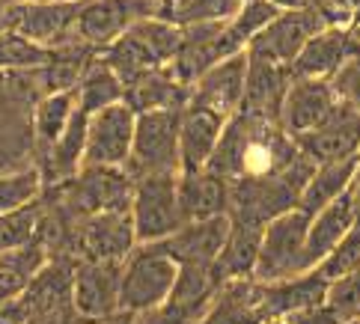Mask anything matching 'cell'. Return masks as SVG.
I'll return each instance as SVG.
<instances>
[{"instance_id": "f6af8a7d", "label": "cell", "mask_w": 360, "mask_h": 324, "mask_svg": "<svg viewBox=\"0 0 360 324\" xmlns=\"http://www.w3.org/2000/svg\"><path fill=\"white\" fill-rule=\"evenodd\" d=\"M352 205H354V217H357V223H360V167H357V173H354V181H352Z\"/></svg>"}, {"instance_id": "83f0119b", "label": "cell", "mask_w": 360, "mask_h": 324, "mask_svg": "<svg viewBox=\"0 0 360 324\" xmlns=\"http://www.w3.org/2000/svg\"><path fill=\"white\" fill-rule=\"evenodd\" d=\"M98 54L101 51L84 45L81 39H72V42L54 48L48 63L39 69L42 84H45V96L48 93H75Z\"/></svg>"}, {"instance_id": "8fae6325", "label": "cell", "mask_w": 360, "mask_h": 324, "mask_svg": "<svg viewBox=\"0 0 360 324\" xmlns=\"http://www.w3.org/2000/svg\"><path fill=\"white\" fill-rule=\"evenodd\" d=\"M328 24L325 18L319 15L313 6H304V9H286L268 24V27L259 33L250 42L248 54L253 57H262V60H271L277 66H292L298 54L307 48V42L321 33Z\"/></svg>"}, {"instance_id": "4fadbf2b", "label": "cell", "mask_w": 360, "mask_h": 324, "mask_svg": "<svg viewBox=\"0 0 360 324\" xmlns=\"http://www.w3.org/2000/svg\"><path fill=\"white\" fill-rule=\"evenodd\" d=\"M342 105L330 81H316V77H292L289 93L280 108V125L289 137L301 140L319 125L330 119V113Z\"/></svg>"}, {"instance_id": "3957f363", "label": "cell", "mask_w": 360, "mask_h": 324, "mask_svg": "<svg viewBox=\"0 0 360 324\" xmlns=\"http://www.w3.org/2000/svg\"><path fill=\"white\" fill-rule=\"evenodd\" d=\"M316 170L313 158H304L292 170L271 179H241L229 181V217L244 223L268 226L274 217L298 209L301 193Z\"/></svg>"}, {"instance_id": "8d00e7d4", "label": "cell", "mask_w": 360, "mask_h": 324, "mask_svg": "<svg viewBox=\"0 0 360 324\" xmlns=\"http://www.w3.org/2000/svg\"><path fill=\"white\" fill-rule=\"evenodd\" d=\"M316 271H319V274L325 277L328 283L342 280V277L354 274V271H360V223L337 244V247L328 253V259H325V262H321Z\"/></svg>"}, {"instance_id": "f1b7e54d", "label": "cell", "mask_w": 360, "mask_h": 324, "mask_svg": "<svg viewBox=\"0 0 360 324\" xmlns=\"http://www.w3.org/2000/svg\"><path fill=\"white\" fill-rule=\"evenodd\" d=\"M360 167V155L349 161H330V164H316V170L307 181V188L301 193L298 209L304 214H319L321 209H328L330 202H337L340 197H345L354 181V173Z\"/></svg>"}, {"instance_id": "30bf717a", "label": "cell", "mask_w": 360, "mask_h": 324, "mask_svg": "<svg viewBox=\"0 0 360 324\" xmlns=\"http://www.w3.org/2000/svg\"><path fill=\"white\" fill-rule=\"evenodd\" d=\"M158 0H84L75 36L84 45L105 51L134 24L155 18Z\"/></svg>"}, {"instance_id": "e0dca14e", "label": "cell", "mask_w": 360, "mask_h": 324, "mask_svg": "<svg viewBox=\"0 0 360 324\" xmlns=\"http://www.w3.org/2000/svg\"><path fill=\"white\" fill-rule=\"evenodd\" d=\"M233 229V217H209V220H188L170 238L158 241V247L176 259L179 265H214Z\"/></svg>"}, {"instance_id": "d6a6232c", "label": "cell", "mask_w": 360, "mask_h": 324, "mask_svg": "<svg viewBox=\"0 0 360 324\" xmlns=\"http://www.w3.org/2000/svg\"><path fill=\"white\" fill-rule=\"evenodd\" d=\"M45 197V179L39 167H21V170H0V214L18 212Z\"/></svg>"}, {"instance_id": "9a60e30c", "label": "cell", "mask_w": 360, "mask_h": 324, "mask_svg": "<svg viewBox=\"0 0 360 324\" xmlns=\"http://www.w3.org/2000/svg\"><path fill=\"white\" fill-rule=\"evenodd\" d=\"M122 265L125 262H93V259H81L75 265L72 301L81 316L89 321H108L122 313Z\"/></svg>"}, {"instance_id": "ab89813d", "label": "cell", "mask_w": 360, "mask_h": 324, "mask_svg": "<svg viewBox=\"0 0 360 324\" xmlns=\"http://www.w3.org/2000/svg\"><path fill=\"white\" fill-rule=\"evenodd\" d=\"M330 84H333L337 96L345 101V105H352L354 110H360V48L354 51V57L330 77Z\"/></svg>"}, {"instance_id": "7a4b0ae2", "label": "cell", "mask_w": 360, "mask_h": 324, "mask_svg": "<svg viewBox=\"0 0 360 324\" xmlns=\"http://www.w3.org/2000/svg\"><path fill=\"white\" fill-rule=\"evenodd\" d=\"M42 200L72 223L105 212H131L134 176L125 167H84L75 179L45 188Z\"/></svg>"}, {"instance_id": "ba28073f", "label": "cell", "mask_w": 360, "mask_h": 324, "mask_svg": "<svg viewBox=\"0 0 360 324\" xmlns=\"http://www.w3.org/2000/svg\"><path fill=\"white\" fill-rule=\"evenodd\" d=\"M307 232H310V214L292 209L274 217L262 232L259 265H256L253 280L277 283L307 274Z\"/></svg>"}, {"instance_id": "5bb4252c", "label": "cell", "mask_w": 360, "mask_h": 324, "mask_svg": "<svg viewBox=\"0 0 360 324\" xmlns=\"http://www.w3.org/2000/svg\"><path fill=\"white\" fill-rule=\"evenodd\" d=\"M81 4H21V6H9V18H6V30L18 33L24 39H30L39 48L54 51L60 45L72 42L75 27H78V15H81Z\"/></svg>"}, {"instance_id": "d4e9b609", "label": "cell", "mask_w": 360, "mask_h": 324, "mask_svg": "<svg viewBox=\"0 0 360 324\" xmlns=\"http://www.w3.org/2000/svg\"><path fill=\"white\" fill-rule=\"evenodd\" d=\"M357 226L352 193H345L337 202H330L328 209H321L319 214L310 217V232H307V268L316 271L328 259V253L349 235Z\"/></svg>"}, {"instance_id": "4316f807", "label": "cell", "mask_w": 360, "mask_h": 324, "mask_svg": "<svg viewBox=\"0 0 360 324\" xmlns=\"http://www.w3.org/2000/svg\"><path fill=\"white\" fill-rule=\"evenodd\" d=\"M262 232H265V226L244 223V220H233L229 238H226L224 250H221V256H217V262H214L217 277H221L224 283L253 280L256 265H259Z\"/></svg>"}, {"instance_id": "7bdbcfd3", "label": "cell", "mask_w": 360, "mask_h": 324, "mask_svg": "<svg viewBox=\"0 0 360 324\" xmlns=\"http://www.w3.org/2000/svg\"><path fill=\"white\" fill-rule=\"evenodd\" d=\"M292 321H295V324H345V318H340L328 304H321V306H316V309H307V313L295 316Z\"/></svg>"}, {"instance_id": "484cf974", "label": "cell", "mask_w": 360, "mask_h": 324, "mask_svg": "<svg viewBox=\"0 0 360 324\" xmlns=\"http://www.w3.org/2000/svg\"><path fill=\"white\" fill-rule=\"evenodd\" d=\"M200 324H268L262 316V283L233 280L224 283L209 313Z\"/></svg>"}, {"instance_id": "7dc6e473", "label": "cell", "mask_w": 360, "mask_h": 324, "mask_svg": "<svg viewBox=\"0 0 360 324\" xmlns=\"http://www.w3.org/2000/svg\"><path fill=\"white\" fill-rule=\"evenodd\" d=\"M6 6H21V4H81V0H4Z\"/></svg>"}, {"instance_id": "277c9868", "label": "cell", "mask_w": 360, "mask_h": 324, "mask_svg": "<svg viewBox=\"0 0 360 324\" xmlns=\"http://www.w3.org/2000/svg\"><path fill=\"white\" fill-rule=\"evenodd\" d=\"M179 51H182V30L161 18H146V21L134 24L125 36H120L110 48L101 51V60H105L128 86L131 81H137L140 74H146L152 69L173 66Z\"/></svg>"}, {"instance_id": "681fc988", "label": "cell", "mask_w": 360, "mask_h": 324, "mask_svg": "<svg viewBox=\"0 0 360 324\" xmlns=\"http://www.w3.org/2000/svg\"><path fill=\"white\" fill-rule=\"evenodd\" d=\"M268 324H295L292 318H277V321H268Z\"/></svg>"}, {"instance_id": "60d3db41", "label": "cell", "mask_w": 360, "mask_h": 324, "mask_svg": "<svg viewBox=\"0 0 360 324\" xmlns=\"http://www.w3.org/2000/svg\"><path fill=\"white\" fill-rule=\"evenodd\" d=\"M307 6H313L328 27H352L360 0H307Z\"/></svg>"}, {"instance_id": "52a82bcc", "label": "cell", "mask_w": 360, "mask_h": 324, "mask_svg": "<svg viewBox=\"0 0 360 324\" xmlns=\"http://www.w3.org/2000/svg\"><path fill=\"white\" fill-rule=\"evenodd\" d=\"M179 128L182 110H152L137 113V131L131 146V161L125 170L137 179L182 173V155H179Z\"/></svg>"}, {"instance_id": "d6986e66", "label": "cell", "mask_w": 360, "mask_h": 324, "mask_svg": "<svg viewBox=\"0 0 360 324\" xmlns=\"http://www.w3.org/2000/svg\"><path fill=\"white\" fill-rule=\"evenodd\" d=\"M328 286L330 283L319 274V271H307V274L277 280V283H262V316L265 321L277 318H295L316 309L328 301Z\"/></svg>"}, {"instance_id": "6da1fadb", "label": "cell", "mask_w": 360, "mask_h": 324, "mask_svg": "<svg viewBox=\"0 0 360 324\" xmlns=\"http://www.w3.org/2000/svg\"><path fill=\"white\" fill-rule=\"evenodd\" d=\"M304 158L298 140L283 131V125L262 116L238 110L226 122L209 170L226 181L241 179H271L292 170Z\"/></svg>"}, {"instance_id": "ee69618b", "label": "cell", "mask_w": 360, "mask_h": 324, "mask_svg": "<svg viewBox=\"0 0 360 324\" xmlns=\"http://www.w3.org/2000/svg\"><path fill=\"white\" fill-rule=\"evenodd\" d=\"M24 289H18L15 286V283H12L9 277H4V274H0V306H4L6 301H12V297H18Z\"/></svg>"}, {"instance_id": "8992f818", "label": "cell", "mask_w": 360, "mask_h": 324, "mask_svg": "<svg viewBox=\"0 0 360 324\" xmlns=\"http://www.w3.org/2000/svg\"><path fill=\"white\" fill-rule=\"evenodd\" d=\"M179 280V262L167 256L158 244H140L122 265V313H146L152 306L170 301Z\"/></svg>"}, {"instance_id": "5b68a950", "label": "cell", "mask_w": 360, "mask_h": 324, "mask_svg": "<svg viewBox=\"0 0 360 324\" xmlns=\"http://www.w3.org/2000/svg\"><path fill=\"white\" fill-rule=\"evenodd\" d=\"M140 247L131 212H105L69 223L54 256L93 259V262H125Z\"/></svg>"}, {"instance_id": "44dd1931", "label": "cell", "mask_w": 360, "mask_h": 324, "mask_svg": "<svg viewBox=\"0 0 360 324\" xmlns=\"http://www.w3.org/2000/svg\"><path fill=\"white\" fill-rule=\"evenodd\" d=\"M289 84H292V72L286 66L248 54V86H244L241 110L280 122V108L289 93Z\"/></svg>"}, {"instance_id": "4dcf8cb0", "label": "cell", "mask_w": 360, "mask_h": 324, "mask_svg": "<svg viewBox=\"0 0 360 324\" xmlns=\"http://www.w3.org/2000/svg\"><path fill=\"white\" fill-rule=\"evenodd\" d=\"M78 110L93 116L98 110H108L113 105H122L125 101V84L122 77L113 72L105 60H101V54L96 57V63L86 69L84 81L78 84Z\"/></svg>"}, {"instance_id": "7c38bea8", "label": "cell", "mask_w": 360, "mask_h": 324, "mask_svg": "<svg viewBox=\"0 0 360 324\" xmlns=\"http://www.w3.org/2000/svg\"><path fill=\"white\" fill-rule=\"evenodd\" d=\"M137 131V113L122 101L89 116L84 167H128Z\"/></svg>"}, {"instance_id": "bcb514c9", "label": "cell", "mask_w": 360, "mask_h": 324, "mask_svg": "<svg viewBox=\"0 0 360 324\" xmlns=\"http://www.w3.org/2000/svg\"><path fill=\"white\" fill-rule=\"evenodd\" d=\"M268 4H274L280 12H286V9H304L307 0H268Z\"/></svg>"}, {"instance_id": "603a6c76", "label": "cell", "mask_w": 360, "mask_h": 324, "mask_svg": "<svg viewBox=\"0 0 360 324\" xmlns=\"http://www.w3.org/2000/svg\"><path fill=\"white\" fill-rule=\"evenodd\" d=\"M191 101V86L173 74L170 66L152 69L125 86V105L134 113L152 110H185Z\"/></svg>"}, {"instance_id": "d590c367", "label": "cell", "mask_w": 360, "mask_h": 324, "mask_svg": "<svg viewBox=\"0 0 360 324\" xmlns=\"http://www.w3.org/2000/svg\"><path fill=\"white\" fill-rule=\"evenodd\" d=\"M51 57L48 48H39L30 39H24L18 33H0V72H30L42 69Z\"/></svg>"}, {"instance_id": "836d02e7", "label": "cell", "mask_w": 360, "mask_h": 324, "mask_svg": "<svg viewBox=\"0 0 360 324\" xmlns=\"http://www.w3.org/2000/svg\"><path fill=\"white\" fill-rule=\"evenodd\" d=\"M42 223H45L42 200L33 205H24L18 212L0 214V250H15V247H24V244L39 241Z\"/></svg>"}, {"instance_id": "816d5d0a", "label": "cell", "mask_w": 360, "mask_h": 324, "mask_svg": "<svg viewBox=\"0 0 360 324\" xmlns=\"http://www.w3.org/2000/svg\"><path fill=\"white\" fill-rule=\"evenodd\" d=\"M241 4H250V0H241Z\"/></svg>"}, {"instance_id": "7402d4cb", "label": "cell", "mask_w": 360, "mask_h": 324, "mask_svg": "<svg viewBox=\"0 0 360 324\" xmlns=\"http://www.w3.org/2000/svg\"><path fill=\"white\" fill-rule=\"evenodd\" d=\"M229 119L212 110L188 105L182 110V128H179V155H182V173L205 170L212 155L221 143V134Z\"/></svg>"}, {"instance_id": "f907efd6", "label": "cell", "mask_w": 360, "mask_h": 324, "mask_svg": "<svg viewBox=\"0 0 360 324\" xmlns=\"http://www.w3.org/2000/svg\"><path fill=\"white\" fill-rule=\"evenodd\" d=\"M345 324H360V318H352V321H345Z\"/></svg>"}, {"instance_id": "9c48e42d", "label": "cell", "mask_w": 360, "mask_h": 324, "mask_svg": "<svg viewBox=\"0 0 360 324\" xmlns=\"http://www.w3.org/2000/svg\"><path fill=\"white\" fill-rule=\"evenodd\" d=\"M131 220L140 244H158L185 226V214L179 205V173L146 176L134 181Z\"/></svg>"}, {"instance_id": "f35d334b", "label": "cell", "mask_w": 360, "mask_h": 324, "mask_svg": "<svg viewBox=\"0 0 360 324\" xmlns=\"http://www.w3.org/2000/svg\"><path fill=\"white\" fill-rule=\"evenodd\" d=\"M202 316H205L202 309H194L188 304H179V301H164L161 306L137 313L134 324H200Z\"/></svg>"}, {"instance_id": "c3c4849f", "label": "cell", "mask_w": 360, "mask_h": 324, "mask_svg": "<svg viewBox=\"0 0 360 324\" xmlns=\"http://www.w3.org/2000/svg\"><path fill=\"white\" fill-rule=\"evenodd\" d=\"M101 324H134V316L131 313H120V316H113V318L101 321Z\"/></svg>"}, {"instance_id": "74e56055", "label": "cell", "mask_w": 360, "mask_h": 324, "mask_svg": "<svg viewBox=\"0 0 360 324\" xmlns=\"http://www.w3.org/2000/svg\"><path fill=\"white\" fill-rule=\"evenodd\" d=\"M325 304L345 321L360 318V271H354V274L342 277V280H333L328 286Z\"/></svg>"}, {"instance_id": "ac0fdd59", "label": "cell", "mask_w": 360, "mask_h": 324, "mask_svg": "<svg viewBox=\"0 0 360 324\" xmlns=\"http://www.w3.org/2000/svg\"><path fill=\"white\" fill-rule=\"evenodd\" d=\"M301 152L316 164H330V161H349L360 155V110L352 105H342L330 113L325 125L298 140Z\"/></svg>"}, {"instance_id": "1f68e13d", "label": "cell", "mask_w": 360, "mask_h": 324, "mask_svg": "<svg viewBox=\"0 0 360 324\" xmlns=\"http://www.w3.org/2000/svg\"><path fill=\"white\" fill-rule=\"evenodd\" d=\"M241 9V0H158L155 18L173 24L179 30L197 27V24L229 21Z\"/></svg>"}, {"instance_id": "ffe728a7", "label": "cell", "mask_w": 360, "mask_h": 324, "mask_svg": "<svg viewBox=\"0 0 360 324\" xmlns=\"http://www.w3.org/2000/svg\"><path fill=\"white\" fill-rule=\"evenodd\" d=\"M357 39L349 27H325L316 33L307 48L298 54V60L289 66L292 77H316V81H330L345 63L354 57Z\"/></svg>"}, {"instance_id": "e575fe53", "label": "cell", "mask_w": 360, "mask_h": 324, "mask_svg": "<svg viewBox=\"0 0 360 324\" xmlns=\"http://www.w3.org/2000/svg\"><path fill=\"white\" fill-rule=\"evenodd\" d=\"M51 262V247L45 244V238L24 244L15 250H0V274L9 277L18 289H27L33 277Z\"/></svg>"}, {"instance_id": "cb8c5ba5", "label": "cell", "mask_w": 360, "mask_h": 324, "mask_svg": "<svg viewBox=\"0 0 360 324\" xmlns=\"http://www.w3.org/2000/svg\"><path fill=\"white\" fill-rule=\"evenodd\" d=\"M179 205L188 220H209L229 214V181L209 167L197 173H179Z\"/></svg>"}, {"instance_id": "2e32d148", "label": "cell", "mask_w": 360, "mask_h": 324, "mask_svg": "<svg viewBox=\"0 0 360 324\" xmlns=\"http://www.w3.org/2000/svg\"><path fill=\"white\" fill-rule=\"evenodd\" d=\"M244 86H248V51L217 63L212 72H205L191 86L188 105L212 110L217 116H224V119H233L244 105Z\"/></svg>"}, {"instance_id": "b9f144b4", "label": "cell", "mask_w": 360, "mask_h": 324, "mask_svg": "<svg viewBox=\"0 0 360 324\" xmlns=\"http://www.w3.org/2000/svg\"><path fill=\"white\" fill-rule=\"evenodd\" d=\"M30 324H101V321H89L86 316H81L72 301V304H63L54 309H45V313H36L30 318Z\"/></svg>"}, {"instance_id": "f546056e", "label": "cell", "mask_w": 360, "mask_h": 324, "mask_svg": "<svg viewBox=\"0 0 360 324\" xmlns=\"http://www.w3.org/2000/svg\"><path fill=\"white\" fill-rule=\"evenodd\" d=\"M75 113H78V93H48L36 101V108H33L36 158L45 155L63 134H66Z\"/></svg>"}]
</instances>
